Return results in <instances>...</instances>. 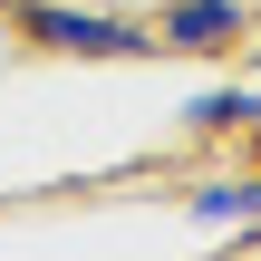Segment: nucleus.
<instances>
[{"mask_svg":"<svg viewBox=\"0 0 261 261\" xmlns=\"http://www.w3.org/2000/svg\"><path fill=\"white\" fill-rule=\"evenodd\" d=\"M10 29L48 58H155V29L116 10H77V0H10Z\"/></svg>","mask_w":261,"mask_h":261,"instance_id":"1","label":"nucleus"},{"mask_svg":"<svg viewBox=\"0 0 261 261\" xmlns=\"http://www.w3.org/2000/svg\"><path fill=\"white\" fill-rule=\"evenodd\" d=\"M184 213L194 223H261V174H203L184 194Z\"/></svg>","mask_w":261,"mask_h":261,"instance_id":"3","label":"nucleus"},{"mask_svg":"<svg viewBox=\"0 0 261 261\" xmlns=\"http://www.w3.org/2000/svg\"><path fill=\"white\" fill-rule=\"evenodd\" d=\"M252 29V0H165V19H155V48H174V58H203V48H232Z\"/></svg>","mask_w":261,"mask_h":261,"instance_id":"2","label":"nucleus"},{"mask_svg":"<svg viewBox=\"0 0 261 261\" xmlns=\"http://www.w3.org/2000/svg\"><path fill=\"white\" fill-rule=\"evenodd\" d=\"M184 126H194V136H252L261 126V87H203V97L184 107Z\"/></svg>","mask_w":261,"mask_h":261,"instance_id":"4","label":"nucleus"}]
</instances>
